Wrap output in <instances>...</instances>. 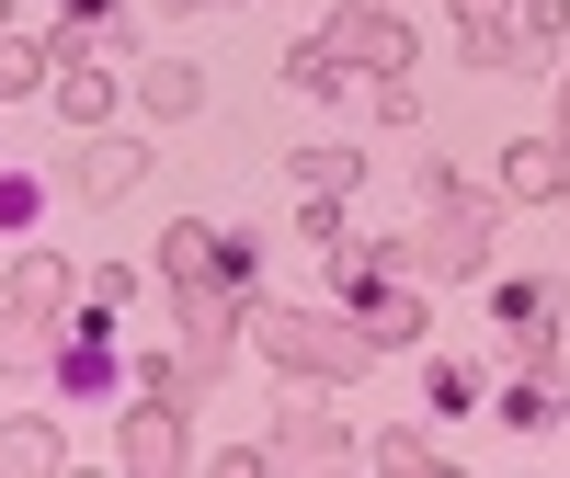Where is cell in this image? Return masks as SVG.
Masks as SVG:
<instances>
[{
  "instance_id": "3",
  "label": "cell",
  "mask_w": 570,
  "mask_h": 478,
  "mask_svg": "<svg viewBox=\"0 0 570 478\" xmlns=\"http://www.w3.org/2000/svg\"><path fill=\"white\" fill-rule=\"evenodd\" d=\"M160 273H171V297L217 285V297L263 308V239H252V228H195V217H183V228L160 239Z\"/></svg>"
},
{
  "instance_id": "22",
  "label": "cell",
  "mask_w": 570,
  "mask_h": 478,
  "mask_svg": "<svg viewBox=\"0 0 570 478\" xmlns=\"http://www.w3.org/2000/svg\"><path fill=\"white\" fill-rule=\"evenodd\" d=\"M35 353H46V330H35V319H23V308H12V297H0V365H12V376H23V365H35Z\"/></svg>"
},
{
  "instance_id": "9",
  "label": "cell",
  "mask_w": 570,
  "mask_h": 478,
  "mask_svg": "<svg viewBox=\"0 0 570 478\" xmlns=\"http://www.w3.org/2000/svg\"><path fill=\"white\" fill-rule=\"evenodd\" d=\"M354 319L376 330V353H411V342H422V297H400V285H365Z\"/></svg>"
},
{
  "instance_id": "32",
  "label": "cell",
  "mask_w": 570,
  "mask_h": 478,
  "mask_svg": "<svg viewBox=\"0 0 570 478\" xmlns=\"http://www.w3.org/2000/svg\"><path fill=\"white\" fill-rule=\"evenodd\" d=\"M559 195H570V182H559Z\"/></svg>"
},
{
  "instance_id": "19",
  "label": "cell",
  "mask_w": 570,
  "mask_h": 478,
  "mask_svg": "<svg viewBox=\"0 0 570 478\" xmlns=\"http://www.w3.org/2000/svg\"><path fill=\"white\" fill-rule=\"evenodd\" d=\"M376 467H400V478H434V467H445V445H434V434H376Z\"/></svg>"
},
{
  "instance_id": "27",
  "label": "cell",
  "mask_w": 570,
  "mask_h": 478,
  "mask_svg": "<svg viewBox=\"0 0 570 478\" xmlns=\"http://www.w3.org/2000/svg\"><path fill=\"white\" fill-rule=\"evenodd\" d=\"M537 388H548V399H570V365H559V353H548V365H537Z\"/></svg>"
},
{
  "instance_id": "5",
  "label": "cell",
  "mask_w": 570,
  "mask_h": 478,
  "mask_svg": "<svg viewBox=\"0 0 570 478\" xmlns=\"http://www.w3.org/2000/svg\"><path fill=\"white\" fill-rule=\"evenodd\" d=\"M240 297H217V285H195V297H183V376H206L217 388V365H228V342H240Z\"/></svg>"
},
{
  "instance_id": "20",
  "label": "cell",
  "mask_w": 570,
  "mask_h": 478,
  "mask_svg": "<svg viewBox=\"0 0 570 478\" xmlns=\"http://www.w3.org/2000/svg\"><path fill=\"white\" fill-rule=\"evenodd\" d=\"M46 69H58V58H46V46H23V34H0V103H12V91H35Z\"/></svg>"
},
{
  "instance_id": "15",
  "label": "cell",
  "mask_w": 570,
  "mask_h": 478,
  "mask_svg": "<svg viewBox=\"0 0 570 478\" xmlns=\"http://www.w3.org/2000/svg\"><path fill=\"white\" fill-rule=\"evenodd\" d=\"M137 103H149L160 126H183V114L206 103V91H195V69H183V58H149V69H137Z\"/></svg>"
},
{
  "instance_id": "26",
  "label": "cell",
  "mask_w": 570,
  "mask_h": 478,
  "mask_svg": "<svg viewBox=\"0 0 570 478\" xmlns=\"http://www.w3.org/2000/svg\"><path fill=\"white\" fill-rule=\"evenodd\" d=\"M35 206H46V195H35V182H23V171H12V182H0V228H23Z\"/></svg>"
},
{
  "instance_id": "29",
  "label": "cell",
  "mask_w": 570,
  "mask_h": 478,
  "mask_svg": "<svg viewBox=\"0 0 570 478\" xmlns=\"http://www.w3.org/2000/svg\"><path fill=\"white\" fill-rule=\"evenodd\" d=\"M559 137H570V91H559Z\"/></svg>"
},
{
  "instance_id": "7",
  "label": "cell",
  "mask_w": 570,
  "mask_h": 478,
  "mask_svg": "<svg viewBox=\"0 0 570 478\" xmlns=\"http://www.w3.org/2000/svg\"><path fill=\"white\" fill-rule=\"evenodd\" d=\"M0 297H12V308H23L35 330H46V319H58V308L80 297V273H69L58 251H23V262H12V285H0Z\"/></svg>"
},
{
  "instance_id": "8",
  "label": "cell",
  "mask_w": 570,
  "mask_h": 478,
  "mask_svg": "<svg viewBox=\"0 0 570 478\" xmlns=\"http://www.w3.org/2000/svg\"><path fill=\"white\" fill-rule=\"evenodd\" d=\"M58 388H69V399H104V388H115V342H104V308H91V319L69 330V342H58Z\"/></svg>"
},
{
  "instance_id": "1",
  "label": "cell",
  "mask_w": 570,
  "mask_h": 478,
  "mask_svg": "<svg viewBox=\"0 0 570 478\" xmlns=\"http://www.w3.org/2000/svg\"><path fill=\"white\" fill-rule=\"evenodd\" d=\"M252 342L285 376H320V388H343V376L376 365V330L365 319H320V308H252Z\"/></svg>"
},
{
  "instance_id": "25",
  "label": "cell",
  "mask_w": 570,
  "mask_h": 478,
  "mask_svg": "<svg viewBox=\"0 0 570 478\" xmlns=\"http://www.w3.org/2000/svg\"><path fill=\"white\" fill-rule=\"evenodd\" d=\"M285 91H343V69H331L320 46H297V58H285Z\"/></svg>"
},
{
  "instance_id": "30",
  "label": "cell",
  "mask_w": 570,
  "mask_h": 478,
  "mask_svg": "<svg viewBox=\"0 0 570 478\" xmlns=\"http://www.w3.org/2000/svg\"><path fill=\"white\" fill-rule=\"evenodd\" d=\"M0 34H12V0H0Z\"/></svg>"
},
{
  "instance_id": "23",
  "label": "cell",
  "mask_w": 570,
  "mask_h": 478,
  "mask_svg": "<svg viewBox=\"0 0 570 478\" xmlns=\"http://www.w3.org/2000/svg\"><path fill=\"white\" fill-rule=\"evenodd\" d=\"M422 399H434V410H468V399H480V376H468V365H422Z\"/></svg>"
},
{
  "instance_id": "31",
  "label": "cell",
  "mask_w": 570,
  "mask_h": 478,
  "mask_svg": "<svg viewBox=\"0 0 570 478\" xmlns=\"http://www.w3.org/2000/svg\"><path fill=\"white\" fill-rule=\"evenodd\" d=\"M456 12H480V0H456Z\"/></svg>"
},
{
  "instance_id": "6",
  "label": "cell",
  "mask_w": 570,
  "mask_h": 478,
  "mask_svg": "<svg viewBox=\"0 0 570 478\" xmlns=\"http://www.w3.org/2000/svg\"><path fill=\"white\" fill-rule=\"evenodd\" d=\"M502 330H513V353H525V365H548L559 353V285H502Z\"/></svg>"
},
{
  "instance_id": "21",
  "label": "cell",
  "mask_w": 570,
  "mask_h": 478,
  "mask_svg": "<svg viewBox=\"0 0 570 478\" xmlns=\"http://www.w3.org/2000/svg\"><path fill=\"white\" fill-rule=\"evenodd\" d=\"M513 34H525V58L559 46V34H570V0H513Z\"/></svg>"
},
{
  "instance_id": "4",
  "label": "cell",
  "mask_w": 570,
  "mask_h": 478,
  "mask_svg": "<svg viewBox=\"0 0 570 478\" xmlns=\"http://www.w3.org/2000/svg\"><path fill=\"white\" fill-rule=\"evenodd\" d=\"M320 58H331V69L400 80V69H411V23L389 12V0H343V12H331V34H320Z\"/></svg>"
},
{
  "instance_id": "13",
  "label": "cell",
  "mask_w": 570,
  "mask_h": 478,
  "mask_svg": "<svg viewBox=\"0 0 570 478\" xmlns=\"http://www.w3.org/2000/svg\"><path fill=\"white\" fill-rule=\"evenodd\" d=\"M137 171H149V149H137V137H91V149H80V195H126Z\"/></svg>"
},
{
  "instance_id": "24",
  "label": "cell",
  "mask_w": 570,
  "mask_h": 478,
  "mask_svg": "<svg viewBox=\"0 0 570 478\" xmlns=\"http://www.w3.org/2000/svg\"><path fill=\"white\" fill-rule=\"evenodd\" d=\"M502 421H513V434H548L559 399H548V388H513V399H502Z\"/></svg>"
},
{
  "instance_id": "12",
  "label": "cell",
  "mask_w": 570,
  "mask_h": 478,
  "mask_svg": "<svg viewBox=\"0 0 570 478\" xmlns=\"http://www.w3.org/2000/svg\"><path fill=\"white\" fill-rule=\"evenodd\" d=\"M343 456H354L343 421H320V410H297V421L274 434V467H343Z\"/></svg>"
},
{
  "instance_id": "11",
  "label": "cell",
  "mask_w": 570,
  "mask_h": 478,
  "mask_svg": "<svg viewBox=\"0 0 570 478\" xmlns=\"http://www.w3.org/2000/svg\"><path fill=\"white\" fill-rule=\"evenodd\" d=\"M126 467H149V478L183 467V410H171V399H149V410L126 421Z\"/></svg>"
},
{
  "instance_id": "14",
  "label": "cell",
  "mask_w": 570,
  "mask_h": 478,
  "mask_svg": "<svg viewBox=\"0 0 570 478\" xmlns=\"http://www.w3.org/2000/svg\"><path fill=\"white\" fill-rule=\"evenodd\" d=\"M456 23H468V58H480V69H525V34H513L502 0H480V12H456Z\"/></svg>"
},
{
  "instance_id": "16",
  "label": "cell",
  "mask_w": 570,
  "mask_h": 478,
  "mask_svg": "<svg viewBox=\"0 0 570 478\" xmlns=\"http://www.w3.org/2000/svg\"><path fill=\"white\" fill-rule=\"evenodd\" d=\"M559 182H570V160L548 149V137H525V149L502 160V195H513V206H537V195H559Z\"/></svg>"
},
{
  "instance_id": "10",
  "label": "cell",
  "mask_w": 570,
  "mask_h": 478,
  "mask_svg": "<svg viewBox=\"0 0 570 478\" xmlns=\"http://www.w3.org/2000/svg\"><path fill=\"white\" fill-rule=\"evenodd\" d=\"M58 114L69 126H104L115 114V69L104 58H58Z\"/></svg>"
},
{
  "instance_id": "18",
  "label": "cell",
  "mask_w": 570,
  "mask_h": 478,
  "mask_svg": "<svg viewBox=\"0 0 570 478\" xmlns=\"http://www.w3.org/2000/svg\"><path fill=\"white\" fill-rule=\"evenodd\" d=\"M354 149H297V182H308V195H354Z\"/></svg>"
},
{
  "instance_id": "28",
  "label": "cell",
  "mask_w": 570,
  "mask_h": 478,
  "mask_svg": "<svg viewBox=\"0 0 570 478\" xmlns=\"http://www.w3.org/2000/svg\"><path fill=\"white\" fill-rule=\"evenodd\" d=\"M171 12H217V0H171Z\"/></svg>"
},
{
  "instance_id": "17",
  "label": "cell",
  "mask_w": 570,
  "mask_h": 478,
  "mask_svg": "<svg viewBox=\"0 0 570 478\" xmlns=\"http://www.w3.org/2000/svg\"><path fill=\"white\" fill-rule=\"evenodd\" d=\"M69 445H58V421H0V478L12 467H58Z\"/></svg>"
},
{
  "instance_id": "2",
  "label": "cell",
  "mask_w": 570,
  "mask_h": 478,
  "mask_svg": "<svg viewBox=\"0 0 570 478\" xmlns=\"http://www.w3.org/2000/svg\"><path fill=\"white\" fill-rule=\"evenodd\" d=\"M491 239H502V195H434V217L400 239V262L434 285H468V273H491Z\"/></svg>"
}]
</instances>
